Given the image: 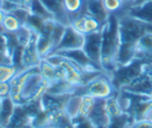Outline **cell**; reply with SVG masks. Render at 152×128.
<instances>
[{
  "mask_svg": "<svg viewBox=\"0 0 152 128\" xmlns=\"http://www.w3.org/2000/svg\"><path fill=\"white\" fill-rule=\"evenodd\" d=\"M86 11L91 15L98 19L102 24L107 23L111 15L105 8L102 0H87Z\"/></svg>",
  "mask_w": 152,
  "mask_h": 128,
  "instance_id": "obj_16",
  "label": "cell"
},
{
  "mask_svg": "<svg viewBox=\"0 0 152 128\" xmlns=\"http://www.w3.org/2000/svg\"><path fill=\"white\" fill-rule=\"evenodd\" d=\"M39 32L34 31L28 42L22 47L20 56V67L22 68H30L39 66L40 57L37 49V39Z\"/></svg>",
  "mask_w": 152,
  "mask_h": 128,
  "instance_id": "obj_7",
  "label": "cell"
},
{
  "mask_svg": "<svg viewBox=\"0 0 152 128\" xmlns=\"http://www.w3.org/2000/svg\"><path fill=\"white\" fill-rule=\"evenodd\" d=\"M151 118H152V115H151Z\"/></svg>",
  "mask_w": 152,
  "mask_h": 128,
  "instance_id": "obj_30",
  "label": "cell"
},
{
  "mask_svg": "<svg viewBox=\"0 0 152 128\" xmlns=\"http://www.w3.org/2000/svg\"><path fill=\"white\" fill-rule=\"evenodd\" d=\"M102 2L109 14H115L117 16L123 15L129 7L125 0H102Z\"/></svg>",
  "mask_w": 152,
  "mask_h": 128,
  "instance_id": "obj_22",
  "label": "cell"
},
{
  "mask_svg": "<svg viewBox=\"0 0 152 128\" xmlns=\"http://www.w3.org/2000/svg\"><path fill=\"white\" fill-rule=\"evenodd\" d=\"M144 1H148V0H134L133 3H132V5H137V4L142 3V2H144ZM132 5H131V6H132Z\"/></svg>",
  "mask_w": 152,
  "mask_h": 128,
  "instance_id": "obj_28",
  "label": "cell"
},
{
  "mask_svg": "<svg viewBox=\"0 0 152 128\" xmlns=\"http://www.w3.org/2000/svg\"><path fill=\"white\" fill-rule=\"evenodd\" d=\"M56 54L62 55L74 64H76L80 68H82L85 72H100L103 71L101 67L94 63L84 52L83 48L72 49V50H64V51H58L55 52Z\"/></svg>",
  "mask_w": 152,
  "mask_h": 128,
  "instance_id": "obj_8",
  "label": "cell"
},
{
  "mask_svg": "<svg viewBox=\"0 0 152 128\" xmlns=\"http://www.w3.org/2000/svg\"><path fill=\"white\" fill-rule=\"evenodd\" d=\"M96 101L97 99H94L92 96L86 93H81V100H80V106H79V111L77 116L88 118L94 108Z\"/></svg>",
  "mask_w": 152,
  "mask_h": 128,
  "instance_id": "obj_18",
  "label": "cell"
},
{
  "mask_svg": "<svg viewBox=\"0 0 152 128\" xmlns=\"http://www.w3.org/2000/svg\"><path fill=\"white\" fill-rule=\"evenodd\" d=\"M75 92L89 94L96 99H107L116 95L118 91L113 84L110 74L101 71Z\"/></svg>",
  "mask_w": 152,
  "mask_h": 128,
  "instance_id": "obj_4",
  "label": "cell"
},
{
  "mask_svg": "<svg viewBox=\"0 0 152 128\" xmlns=\"http://www.w3.org/2000/svg\"><path fill=\"white\" fill-rule=\"evenodd\" d=\"M7 0H0V9H5L6 10V6H7Z\"/></svg>",
  "mask_w": 152,
  "mask_h": 128,
  "instance_id": "obj_26",
  "label": "cell"
},
{
  "mask_svg": "<svg viewBox=\"0 0 152 128\" xmlns=\"http://www.w3.org/2000/svg\"><path fill=\"white\" fill-rule=\"evenodd\" d=\"M125 1H126V3H127V5H128V6H131V5L133 3L134 0H125Z\"/></svg>",
  "mask_w": 152,
  "mask_h": 128,
  "instance_id": "obj_29",
  "label": "cell"
},
{
  "mask_svg": "<svg viewBox=\"0 0 152 128\" xmlns=\"http://www.w3.org/2000/svg\"><path fill=\"white\" fill-rule=\"evenodd\" d=\"M63 3L70 18L86 11L87 0H63Z\"/></svg>",
  "mask_w": 152,
  "mask_h": 128,
  "instance_id": "obj_19",
  "label": "cell"
},
{
  "mask_svg": "<svg viewBox=\"0 0 152 128\" xmlns=\"http://www.w3.org/2000/svg\"><path fill=\"white\" fill-rule=\"evenodd\" d=\"M135 60L142 64H152V32L146 33L139 39Z\"/></svg>",
  "mask_w": 152,
  "mask_h": 128,
  "instance_id": "obj_14",
  "label": "cell"
},
{
  "mask_svg": "<svg viewBox=\"0 0 152 128\" xmlns=\"http://www.w3.org/2000/svg\"><path fill=\"white\" fill-rule=\"evenodd\" d=\"M101 46V67L106 73L111 74L117 66V56L120 49L121 40L119 34V18L111 14L102 31Z\"/></svg>",
  "mask_w": 152,
  "mask_h": 128,
  "instance_id": "obj_2",
  "label": "cell"
},
{
  "mask_svg": "<svg viewBox=\"0 0 152 128\" xmlns=\"http://www.w3.org/2000/svg\"><path fill=\"white\" fill-rule=\"evenodd\" d=\"M10 83V99L17 108H25L39 102L50 86L39 66L22 68Z\"/></svg>",
  "mask_w": 152,
  "mask_h": 128,
  "instance_id": "obj_1",
  "label": "cell"
},
{
  "mask_svg": "<svg viewBox=\"0 0 152 128\" xmlns=\"http://www.w3.org/2000/svg\"><path fill=\"white\" fill-rule=\"evenodd\" d=\"M83 43H84V35L78 32L71 25H67L65 27L64 35L58 46L56 47L55 52L83 48Z\"/></svg>",
  "mask_w": 152,
  "mask_h": 128,
  "instance_id": "obj_9",
  "label": "cell"
},
{
  "mask_svg": "<svg viewBox=\"0 0 152 128\" xmlns=\"http://www.w3.org/2000/svg\"><path fill=\"white\" fill-rule=\"evenodd\" d=\"M88 119L95 128H107L110 123V116L107 111L106 99H97L92 112Z\"/></svg>",
  "mask_w": 152,
  "mask_h": 128,
  "instance_id": "obj_13",
  "label": "cell"
},
{
  "mask_svg": "<svg viewBox=\"0 0 152 128\" xmlns=\"http://www.w3.org/2000/svg\"><path fill=\"white\" fill-rule=\"evenodd\" d=\"M7 10H5V9H0V30H1V28H2V25H3L5 17L7 15Z\"/></svg>",
  "mask_w": 152,
  "mask_h": 128,
  "instance_id": "obj_25",
  "label": "cell"
},
{
  "mask_svg": "<svg viewBox=\"0 0 152 128\" xmlns=\"http://www.w3.org/2000/svg\"><path fill=\"white\" fill-rule=\"evenodd\" d=\"M70 25L84 36L101 31L104 26V24L91 15L87 11L72 17Z\"/></svg>",
  "mask_w": 152,
  "mask_h": 128,
  "instance_id": "obj_6",
  "label": "cell"
},
{
  "mask_svg": "<svg viewBox=\"0 0 152 128\" xmlns=\"http://www.w3.org/2000/svg\"><path fill=\"white\" fill-rule=\"evenodd\" d=\"M143 73V64L138 60H134L129 65L117 67L111 74L114 86L117 91L123 90Z\"/></svg>",
  "mask_w": 152,
  "mask_h": 128,
  "instance_id": "obj_5",
  "label": "cell"
},
{
  "mask_svg": "<svg viewBox=\"0 0 152 128\" xmlns=\"http://www.w3.org/2000/svg\"><path fill=\"white\" fill-rule=\"evenodd\" d=\"M101 46H102L101 31L84 36V43H83V49L94 63H96L97 65L100 67H101Z\"/></svg>",
  "mask_w": 152,
  "mask_h": 128,
  "instance_id": "obj_10",
  "label": "cell"
},
{
  "mask_svg": "<svg viewBox=\"0 0 152 128\" xmlns=\"http://www.w3.org/2000/svg\"><path fill=\"white\" fill-rule=\"evenodd\" d=\"M2 108H3V99H0V127H1V118H2Z\"/></svg>",
  "mask_w": 152,
  "mask_h": 128,
  "instance_id": "obj_27",
  "label": "cell"
},
{
  "mask_svg": "<svg viewBox=\"0 0 152 128\" xmlns=\"http://www.w3.org/2000/svg\"><path fill=\"white\" fill-rule=\"evenodd\" d=\"M56 46L53 39L43 33H39L37 39V49L40 59H44L55 53Z\"/></svg>",
  "mask_w": 152,
  "mask_h": 128,
  "instance_id": "obj_17",
  "label": "cell"
},
{
  "mask_svg": "<svg viewBox=\"0 0 152 128\" xmlns=\"http://www.w3.org/2000/svg\"><path fill=\"white\" fill-rule=\"evenodd\" d=\"M21 69L15 64H0V83L10 82Z\"/></svg>",
  "mask_w": 152,
  "mask_h": 128,
  "instance_id": "obj_20",
  "label": "cell"
},
{
  "mask_svg": "<svg viewBox=\"0 0 152 128\" xmlns=\"http://www.w3.org/2000/svg\"><path fill=\"white\" fill-rule=\"evenodd\" d=\"M128 128H152V118H145L133 121L130 124Z\"/></svg>",
  "mask_w": 152,
  "mask_h": 128,
  "instance_id": "obj_23",
  "label": "cell"
},
{
  "mask_svg": "<svg viewBox=\"0 0 152 128\" xmlns=\"http://www.w3.org/2000/svg\"><path fill=\"white\" fill-rule=\"evenodd\" d=\"M25 25H26V22L20 16V15L15 9H13L7 11L2 28L0 31L8 34L15 35Z\"/></svg>",
  "mask_w": 152,
  "mask_h": 128,
  "instance_id": "obj_15",
  "label": "cell"
},
{
  "mask_svg": "<svg viewBox=\"0 0 152 128\" xmlns=\"http://www.w3.org/2000/svg\"><path fill=\"white\" fill-rule=\"evenodd\" d=\"M121 91L139 96L152 97V77L142 73L137 79Z\"/></svg>",
  "mask_w": 152,
  "mask_h": 128,
  "instance_id": "obj_11",
  "label": "cell"
},
{
  "mask_svg": "<svg viewBox=\"0 0 152 128\" xmlns=\"http://www.w3.org/2000/svg\"><path fill=\"white\" fill-rule=\"evenodd\" d=\"M10 82L0 83V99L3 100L10 98V95H11V83Z\"/></svg>",
  "mask_w": 152,
  "mask_h": 128,
  "instance_id": "obj_24",
  "label": "cell"
},
{
  "mask_svg": "<svg viewBox=\"0 0 152 128\" xmlns=\"http://www.w3.org/2000/svg\"><path fill=\"white\" fill-rule=\"evenodd\" d=\"M124 13L143 23L152 25V0L129 6L125 9Z\"/></svg>",
  "mask_w": 152,
  "mask_h": 128,
  "instance_id": "obj_12",
  "label": "cell"
},
{
  "mask_svg": "<svg viewBox=\"0 0 152 128\" xmlns=\"http://www.w3.org/2000/svg\"><path fill=\"white\" fill-rule=\"evenodd\" d=\"M119 18V34L121 45L137 48L139 39L148 32H152V25L143 23L127 14Z\"/></svg>",
  "mask_w": 152,
  "mask_h": 128,
  "instance_id": "obj_3",
  "label": "cell"
},
{
  "mask_svg": "<svg viewBox=\"0 0 152 128\" xmlns=\"http://www.w3.org/2000/svg\"><path fill=\"white\" fill-rule=\"evenodd\" d=\"M39 67L42 75L46 78V80L49 83V84L52 85L53 83H55L56 68L53 64L50 63L47 58H44L40 60L39 64Z\"/></svg>",
  "mask_w": 152,
  "mask_h": 128,
  "instance_id": "obj_21",
  "label": "cell"
}]
</instances>
